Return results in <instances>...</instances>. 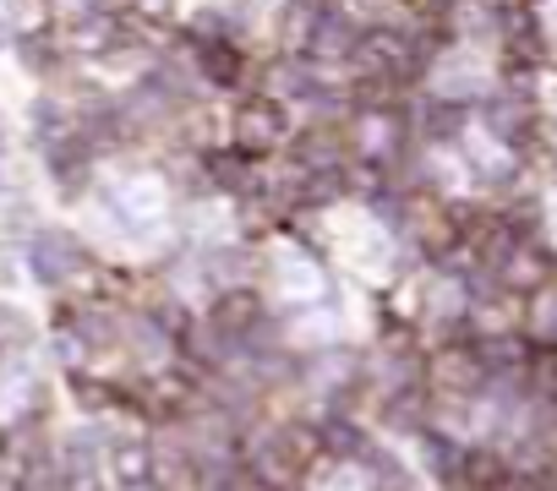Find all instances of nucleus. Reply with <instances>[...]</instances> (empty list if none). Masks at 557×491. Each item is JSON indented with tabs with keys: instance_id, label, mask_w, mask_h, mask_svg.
<instances>
[{
	"instance_id": "9",
	"label": "nucleus",
	"mask_w": 557,
	"mask_h": 491,
	"mask_svg": "<svg viewBox=\"0 0 557 491\" xmlns=\"http://www.w3.org/2000/svg\"><path fill=\"white\" fill-rule=\"evenodd\" d=\"M28 333H34L28 312H23V306H12V301H0V344H23Z\"/></svg>"
},
{
	"instance_id": "6",
	"label": "nucleus",
	"mask_w": 557,
	"mask_h": 491,
	"mask_svg": "<svg viewBox=\"0 0 557 491\" xmlns=\"http://www.w3.org/2000/svg\"><path fill=\"white\" fill-rule=\"evenodd\" d=\"M23 137H28L34 153H45V148L77 137V110H72V99H66L61 88H34V99H28V110H23Z\"/></svg>"
},
{
	"instance_id": "3",
	"label": "nucleus",
	"mask_w": 557,
	"mask_h": 491,
	"mask_svg": "<svg viewBox=\"0 0 557 491\" xmlns=\"http://www.w3.org/2000/svg\"><path fill=\"white\" fill-rule=\"evenodd\" d=\"M12 61H17V72H23L34 88H66V83L83 72L77 50L66 45V28H61V17H45V23H28V28H17Z\"/></svg>"
},
{
	"instance_id": "8",
	"label": "nucleus",
	"mask_w": 557,
	"mask_h": 491,
	"mask_svg": "<svg viewBox=\"0 0 557 491\" xmlns=\"http://www.w3.org/2000/svg\"><path fill=\"white\" fill-rule=\"evenodd\" d=\"M66 388H72V404H77L83 415L115 410V382H104V377H94V372H83V366L66 372Z\"/></svg>"
},
{
	"instance_id": "5",
	"label": "nucleus",
	"mask_w": 557,
	"mask_h": 491,
	"mask_svg": "<svg viewBox=\"0 0 557 491\" xmlns=\"http://www.w3.org/2000/svg\"><path fill=\"white\" fill-rule=\"evenodd\" d=\"M39 175H45V186L55 191V202L77 207V202H88L94 186H99V159H94L77 137H66V142H55V148L39 153Z\"/></svg>"
},
{
	"instance_id": "11",
	"label": "nucleus",
	"mask_w": 557,
	"mask_h": 491,
	"mask_svg": "<svg viewBox=\"0 0 557 491\" xmlns=\"http://www.w3.org/2000/svg\"><path fill=\"white\" fill-rule=\"evenodd\" d=\"M7 350H12V344H0V377H7Z\"/></svg>"
},
{
	"instance_id": "12",
	"label": "nucleus",
	"mask_w": 557,
	"mask_h": 491,
	"mask_svg": "<svg viewBox=\"0 0 557 491\" xmlns=\"http://www.w3.org/2000/svg\"><path fill=\"white\" fill-rule=\"evenodd\" d=\"M318 7H334V0H318Z\"/></svg>"
},
{
	"instance_id": "7",
	"label": "nucleus",
	"mask_w": 557,
	"mask_h": 491,
	"mask_svg": "<svg viewBox=\"0 0 557 491\" xmlns=\"http://www.w3.org/2000/svg\"><path fill=\"white\" fill-rule=\"evenodd\" d=\"M110 469L126 491H148L153 486V442L148 437H121L110 442Z\"/></svg>"
},
{
	"instance_id": "10",
	"label": "nucleus",
	"mask_w": 557,
	"mask_h": 491,
	"mask_svg": "<svg viewBox=\"0 0 557 491\" xmlns=\"http://www.w3.org/2000/svg\"><path fill=\"white\" fill-rule=\"evenodd\" d=\"M12 148H17V126H12L7 110H0V164H12Z\"/></svg>"
},
{
	"instance_id": "1",
	"label": "nucleus",
	"mask_w": 557,
	"mask_h": 491,
	"mask_svg": "<svg viewBox=\"0 0 557 491\" xmlns=\"http://www.w3.org/2000/svg\"><path fill=\"white\" fill-rule=\"evenodd\" d=\"M290 131H296V110L285 99H273L268 88H246L224 110V137L235 148L257 153V159H278L285 142H290Z\"/></svg>"
},
{
	"instance_id": "4",
	"label": "nucleus",
	"mask_w": 557,
	"mask_h": 491,
	"mask_svg": "<svg viewBox=\"0 0 557 491\" xmlns=\"http://www.w3.org/2000/svg\"><path fill=\"white\" fill-rule=\"evenodd\" d=\"M175 39H181V50L191 55L197 83H202L208 99H235V93L251 88V77H257L251 45H240V39H186L181 28H175Z\"/></svg>"
},
{
	"instance_id": "2",
	"label": "nucleus",
	"mask_w": 557,
	"mask_h": 491,
	"mask_svg": "<svg viewBox=\"0 0 557 491\" xmlns=\"http://www.w3.org/2000/svg\"><path fill=\"white\" fill-rule=\"evenodd\" d=\"M23 257H28V274L45 290H72V285H83L99 268L94 263V246H83V235L66 229V224H34Z\"/></svg>"
}]
</instances>
